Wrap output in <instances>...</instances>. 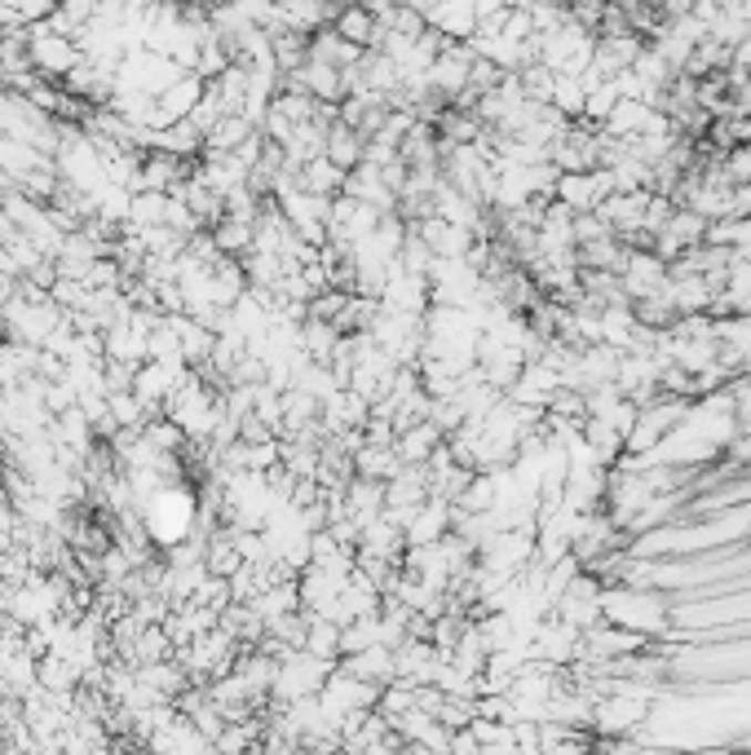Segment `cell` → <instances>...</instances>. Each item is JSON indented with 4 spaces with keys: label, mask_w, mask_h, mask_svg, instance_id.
I'll list each match as a JSON object with an SVG mask.
<instances>
[{
    "label": "cell",
    "mask_w": 751,
    "mask_h": 755,
    "mask_svg": "<svg viewBox=\"0 0 751 755\" xmlns=\"http://www.w3.org/2000/svg\"><path fill=\"white\" fill-rule=\"evenodd\" d=\"M106 406H111V415H115V424H120V428H142V424L151 420L146 402H142L133 389H115V393H106Z\"/></svg>",
    "instance_id": "obj_27"
},
{
    "label": "cell",
    "mask_w": 751,
    "mask_h": 755,
    "mask_svg": "<svg viewBox=\"0 0 751 755\" xmlns=\"http://www.w3.org/2000/svg\"><path fill=\"white\" fill-rule=\"evenodd\" d=\"M584 437H588V446L597 451V464H606V468L624 455V433H619V428H610L606 420L584 415Z\"/></svg>",
    "instance_id": "obj_26"
},
{
    "label": "cell",
    "mask_w": 751,
    "mask_h": 755,
    "mask_svg": "<svg viewBox=\"0 0 751 755\" xmlns=\"http://www.w3.org/2000/svg\"><path fill=\"white\" fill-rule=\"evenodd\" d=\"M35 685L40 690H49V694H75V685H80V668L71 663V659H62V654H40L35 659Z\"/></svg>",
    "instance_id": "obj_15"
},
{
    "label": "cell",
    "mask_w": 751,
    "mask_h": 755,
    "mask_svg": "<svg viewBox=\"0 0 751 755\" xmlns=\"http://www.w3.org/2000/svg\"><path fill=\"white\" fill-rule=\"evenodd\" d=\"M398 468H402V459H398V451H393V446H375V442H363V446L354 451V473H359V477L389 482Z\"/></svg>",
    "instance_id": "obj_21"
},
{
    "label": "cell",
    "mask_w": 751,
    "mask_h": 755,
    "mask_svg": "<svg viewBox=\"0 0 751 755\" xmlns=\"http://www.w3.org/2000/svg\"><path fill=\"white\" fill-rule=\"evenodd\" d=\"M650 111H655V106H646V102H637V97H619L601 128H606L610 137L632 142V137H641V128H646V115H650Z\"/></svg>",
    "instance_id": "obj_20"
},
{
    "label": "cell",
    "mask_w": 751,
    "mask_h": 755,
    "mask_svg": "<svg viewBox=\"0 0 751 755\" xmlns=\"http://www.w3.org/2000/svg\"><path fill=\"white\" fill-rule=\"evenodd\" d=\"M323 424V397L306 393V389H284V433H297V428H315ZM279 433V437H284Z\"/></svg>",
    "instance_id": "obj_14"
},
{
    "label": "cell",
    "mask_w": 751,
    "mask_h": 755,
    "mask_svg": "<svg viewBox=\"0 0 751 755\" xmlns=\"http://www.w3.org/2000/svg\"><path fill=\"white\" fill-rule=\"evenodd\" d=\"M151 151H168V155H182V159H199L204 155V133L191 120H173V124L155 128Z\"/></svg>",
    "instance_id": "obj_12"
},
{
    "label": "cell",
    "mask_w": 751,
    "mask_h": 755,
    "mask_svg": "<svg viewBox=\"0 0 751 755\" xmlns=\"http://www.w3.org/2000/svg\"><path fill=\"white\" fill-rule=\"evenodd\" d=\"M332 659H319L310 650H288L279 659V676L270 685V703H292V699H310L323 690V681L332 676Z\"/></svg>",
    "instance_id": "obj_2"
},
{
    "label": "cell",
    "mask_w": 751,
    "mask_h": 755,
    "mask_svg": "<svg viewBox=\"0 0 751 755\" xmlns=\"http://www.w3.org/2000/svg\"><path fill=\"white\" fill-rule=\"evenodd\" d=\"M346 508H350V517L354 521H372L380 517V508H384V482H372V477H350V486H346Z\"/></svg>",
    "instance_id": "obj_17"
},
{
    "label": "cell",
    "mask_w": 751,
    "mask_h": 755,
    "mask_svg": "<svg viewBox=\"0 0 751 755\" xmlns=\"http://www.w3.org/2000/svg\"><path fill=\"white\" fill-rule=\"evenodd\" d=\"M301 186L306 190H315V195H341L346 190V168L337 164V159H328V155H319V159H310L306 168H301Z\"/></svg>",
    "instance_id": "obj_22"
},
{
    "label": "cell",
    "mask_w": 751,
    "mask_h": 755,
    "mask_svg": "<svg viewBox=\"0 0 751 755\" xmlns=\"http://www.w3.org/2000/svg\"><path fill=\"white\" fill-rule=\"evenodd\" d=\"M270 49H275V66L288 75V71H301L310 62V35L306 31H292V27H279L270 31Z\"/></svg>",
    "instance_id": "obj_18"
},
{
    "label": "cell",
    "mask_w": 751,
    "mask_h": 755,
    "mask_svg": "<svg viewBox=\"0 0 751 755\" xmlns=\"http://www.w3.org/2000/svg\"><path fill=\"white\" fill-rule=\"evenodd\" d=\"M446 530H451V504L438 499V495H429V499L411 513V521L402 526V539H407V544H438Z\"/></svg>",
    "instance_id": "obj_7"
},
{
    "label": "cell",
    "mask_w": 751,
    "mask_h": 755,
    "mask_svg": "<svg viewBox=\"0 0 751 755\" xmlns=\"http://www.w3.org/2000/svg\"><path fill=\"white\" fill-rule=\"evenodd\" d=\"M208 235H213V244H217L222 257H244V252H253V221H239V217L222 213V217L208 226Z\"/></svg>",
    "instance_id": "obj_19"
},
{
    "label": "cell",
    "mask_w": 751,
    "mask_h": 755,
    "mask_svg": "<svg viewBox=\"0 0 751 755\" xmlns=\"http://www.w3.org/2000/svg\"><path fill=\"white\" fill-rule=\"evenodd\" d=\"M341 328L337 323H328V319H306L301 323V350L315 359V363H332L337 359V350H341Z\"/></svg>",
    "instance_id": "obj_16"
},
{
    "label": "cell",
    "mask_w": 751,
    "mask_h": 755,
    "mask_svg": "<svg viewBox=\"0 0 751 755\" xmlns=\"http://www.w3.org/2000/svg\"><path fill=\"white\" fill-rule=\"evenodd\" d=\"M601 614L619 628L650 637V641L672 628V606L655 588H632V583H606L601 588Z\"/></svg>",
    "instance_id": "obj_1"
},
{
    "label": "cell",
    "mask_w": 751,
    "mask_h": 755,
    "mask_svg": "<svg viewBox=\"0 0 751 755\" xmlns=\"http://www.w3.org/2000/svg\"><path fill=\"white\" fill-rule=\"evenodd\" d=\"M646 49V40H641V31H619V35H597V44H593V71L601 75V80H610V75H619V71H628L632 62H637V53Z\"/></svg>",
    "instance_id": "obj_5"
},
{
    "label": "cell",
    "mask_w": 751,
    "mask_h": 755,
    "mask_svg": "<svg viewBox=\"0 0 751 755\" xmlns=\"http://www.w3.org/2000/svg\"><path fill=\"white\" fill-rule=\"evenodd\" d=\"M222 115H226V106H222V97H217V89L208 84V93L199 97V106H195V111H191L186 120H191V124H195V128H199V133L208 137V133H213V124H217Z\"/></svg>",
    "instance_id": "obj_30"
},
{
    "label": "cell",
    "mask_w": 751,
    "mask_h": 755,
    "mask_svg": "<svg viewBox=\"0 0 751 755\" xmlns=\"http://www.w3.org/2000/svg\"><path fill=\"white\" fill-rule=\"evenodd\" d=\"M615 102H619V89H615V80H601L597 89H588L584 115H579L575 124H593V128H601V124H606V115L615 111Z\"/></svg>",
    "instance_id": "obj_29"
},
{
    "label": "cell",
    "mask_w": 751,
    "mask_h": 755,
    "mask_svg": "<svg viewBox=\"0 0 751 755\" xmlns=\"http://www.w3.org/2000/svg\"><path fill=\"white\" fill-rule=\"evenodd\" d=\"M442 442H446V433H442L433 420H420V424H411V428H402V433L393 437V451H398L402 464H424Z\"/></svg>",
    "instance_id": "obj_11"
},
{
    "label": "cell",
    "mask_w": 751,
    "mask_h": 755,
    "mask_svg": "<svg viewBox=\"0 0 751 755\" xmlns=\"http://www.w3.org/2000/svg\"><path fill=\"white\" fill-rule=\"evenodd\" d=\"M27 53H31V66L44 75V80H62L84 53L71 35H58L49 31L44 22H27Z\"/></svg>",
    "instance_id": "obj_3"
},
{
    "label": "cell",
    "mask_w": 751,
    "mask_h": 755,
    "mask_svg": "<svg viewBox=\"0 0 751 755\" xmlns=\"http://www.w3.org/2000/svg\"><path fill=\"white\" fill-rule=\"evenodd\" d=\"M346 195H354V199H363V204H375L380 213H393L398 208V195L384 186V177H380V168L375 164H359V168H350L346 173Z\"/></svg>",
    "instance_id": "obj_10"
},
{
    "label": "cell",
    "mask_w": 751,
    "mask_h": 755,
    "mask_svg": "<svg viewBox=\"0 0 751 755\" xmlns=\"http://www.w3.org/2000/svg\"><path fill=\"white\" fill-rule=\"evenodd\" d=\"M363 142H368V137H363L354 124H346V120L337 115V120L328 124V151H323V155H328V159H337V164L350 173V168H359V164H363Z\"/></svg>",
    "instance_id": "obj_13"
},
{
    "label": "cell",
    "mask_w": 751,
    "mask_h": 755,
    "mask_svg": "<svg viewBox=\"0 0 751 755\" xmlns=\"http://www.w3.org/2000/svg\"><path fill=\"white\" fill-rule=\"evenodd\" d=\"M624 292H628V301H641V297H650L655 288H663L668 283V261L655 252V248H632L628 252V266H624Z\"/></svg>",
    "instance_id": "obj_4"
},
{
    "label": "cell",
    "mask_w": 751,
    "mask_h": 755,
    "mask_svg": "<svg viewBox=\"0 0 751 755\" xmlns=\"http://www.w3.org/2000/svg\"><path fill=\"white\" fill-rule=\"evenodd\" d=\"M301 650L337 663L341 659V623L337 619H323V614H310V628H306V645Z\"/></svg>",
    "instance_id": "obj_25"
},
{
    "label": "cell",
    "mask_w": 751,
    "mask_h": 755,
    "mask_svg": "<svg viewBox=\"0 0 751 755\" xmlns=\"http://www.w3.org/2000/svg\"><path fill=\"white\" fill-rule=\"evenodd\" d=\"M164 213H168V190H133L124 230H151L164 221Z\"/></svg>",
    "instance_id": "obj_23"
},
{
    "label": "cell",
    "mask_w": 751,
    "mask_h": 755,
    "mask_svg": "<svg viewBox=\"0 0 751 755\" xmlns=\"http://www.w3.org/2000/svg\"><path fill=\"white\" fill-rule=\"evenodd\" d=\"M584 102H588V89L579 75H557L553 84V106L566 115V120H579L584 115Z\"/></svg>",
    "instance_id": "obj_28"
},
{
    "label": "cell",
    "mask_w": 751,
    "mask_h": 755,
    "mask_svg": "<svg viewBox=\"0 0 751 755\" xmlns=\"http://www.w3.org/2000/svg\"><path fill=\"white\" fill-rule=\"evenodd\" d=\"M332 27H337L346 40L363 44V49H375V44L384 40V27H380V18H375L363 0H350V4H341V9H337V18H332Z\"/></svg>",
    "instance_id": "obj_9"
},
{
    "label": "cell",
    "mask_w": 751,
    "mask_h": 755,
    "mask_svg": "<svg viewBox=\"0 0 751 755\" xmlns=\"http://www.w3.org/2000/svg\"><path fill=\"white\" fill-rule=\"evenodd\" d=\"M337 668H341V672H350V676H359V681L389 685V681H393V645L375 641V645L359 650V654H341V659H337Z\"/></svg>",
    "instance_id": "obj_8"
},
{
    "label": "cell",
    "mask_w": 751,
    "mask_h": 755,
    "mask_svg": "<svg viewBox=\"0 0 751 755\" xmlns=\"http://www.w3.org/2000/svg\"><path fill=\"white\" fill-rule=\"evenodd\" d=\"M191 177V159L168 155V151H142V173H137V190H173L177 182Z\"/></svg>",
    "instance_id": "obj_6"
},
{
    "label": "cell",
    "mask_w": 751,
    "mask_h": 755,
    "mask_svg": "<svg viewBox=\"0 0 751 755\" xmlns=\"http://www.w3.org/2000/svg\"><path fill=\"white\" fill-rule=\"evenodd\" d=\"M632 332H637L632 301L601 306V341H606V345H615V350H628V345H632Z\"/></svg>",
    "instance_id": "obj_24"
}]
</instances>
